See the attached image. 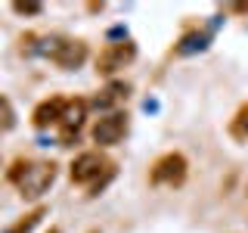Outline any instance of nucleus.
<instances>
[{"instance_id": "obj_1", "label": "nucleus", "mask_w": 248, "mask_h": 233, "mask_svg": "<svg viewBox=\"0 0 248 233\" xmlns=\"http://www.w3.org/2000/svg\"><path fill=\"white\" fill-rule=\"evenodd\" d=\"M10 181L19 186L25 199H37L56 181V165L53 162H16L10 171Z\"/></svg>"}, {"instance_id": "obj_2", "label": "nucleus", "mask_w": 248, "mask_h": 233, "mask_svg": "<svg viewBox=\"0 0 248 233\" xmlns=\"http://www.w3.org/2000/svg\"><path fill=\"white\" fill-rule=\"evenodd\" d=\"M112 171H115V165L106 159L103 152H81V155L72 162L68 174H72L75 183L90 186V193H99V190L106 186V181L112 177Z\"/></svg>"}, {"instance_id": "obj_3", "label": "nucleus", "mask_w": 248, "mask_h": 233, "mask_svg": "<svg viewBox=\"0 0 248 233\" xmlns=\"http://www.w3.org/2000/svg\"><path fill=\"white\" fill-rule=\"evenodd\" d=\"M41 53L62 68H78L87 59V44L72 41V37H46V47H41Z\"/></svg>"}, {"instance_id": "obj_4", "label": "nucleus", "mask_w": 248, "mask_h": 233, "mask_svg": "<svg viewBox=\"0 0 248 233\" xmlns=\"http://www.w3.org/2000/svg\"><path fill=\"white\" fill-rule=\"evenodd\" d=\"M186 168L189 165H186V159L180 152H168V155H161V159L152 165L149 181L155 186H180L186 181Z\"/></svg>"}, {"instance_id": "obj_5", "label": "nucleus", "mask_w": 248, "mask_h": 233, "mask_svg": "<svg viewBox=\"0 0 248 233\" xmlns=\"http://www.w3.org/2000/svg\"><path fill=\"white\" fill-rule=\"evenodd\" d=\"M134 56H137V47L130 41L108 44L106 50L96 56V72L99 75H112V72H118V68H124L127 62H134Z\"/></svg>"}, {"instance_id": "obj_6", "label": "nucleus", "mask_w": 248, "mask_h": 233, "mask_svg": "<svg viewBox=\"0 0 248 233\" xmlns=\"http://www.w3.org/2000/svg\"><path fill=\"white\" fill-rule=\"evenodd\" d=\"M127 134V112H108L93 124V140L99 146H115Z\"/></svg>"}, {"instance_id": "obj_7", "label": "nucleus", "mask_w": 248, "mask_h": 233, "mask_svg": "<svg viewBox=\"0 0 248 233\" xmlns=\"http://www.w3.org/2000/svg\"><path fill=\"white\" fill-rule=\"evenodd\" d=\"M84 118H87V103H84V100H68L65 112H62V118H59V137H62L65 146L81 134Z\"/></svg>"}, {"instance_id": "obj_8", "label": "nucleus", "mask_w": 248, "mask_h": 233, "mask_svg": "<svg viewBox=\"0 0 248 233\" xmlns=\"http://www.w3.org/2000/svg\"><path fill=\"white\" fill-rule=\"evenodd\" d=\"M65 103H68V100H62V97H50V100H44V103L34 109V115H31L34 128H50V124H59L62 112H65Z\"/></svg>"}, {"instance_id": "obj_9", "label": "nucleus", "mask_w": 248, "mask_h": 233, "mask_svg": "<svg viewBox=\"0 0 248 233\" xmlns=\"http://www.w3.org/2000/svg\"><path fill=\"white\" fill-rule=\"evenodd\" d=\"M127 100V84L124 81H112L106 90H99L96 93V100H93V106L96 109H108V106H118Z\"/></svg>"}, {"instance_id": "obj_10", "label": "nucleus", "mask_w": 248, "mask_h": 233, "mask_svg": "<svg viewBox=\"0 0 248 233\" xmlns=\"http://www.w3.org/2000/svg\"><path fill=\"white\" fill-rule=\"evenodd\" d=\"M230 137L232 140H248V103L236 109V115L230 118Z\"/></svg>"}, {"instance_id": "obj_11", "label": "nucleus", "mask_w": 248, "mask_h": 233, "mask_svg": "<svg viewBox=\"0 0 248 233\" xmlns=\"http://www.w3.org/2000/svg\"><path fill=\"white\" fill-rule=\"evenodd\" d=\"M44 215H46V208H44V205H41V208H34V212H28V215H25V217H22V221H19V224H16V227H13L10 233H28V230H31V227H34V224H37V221H41V217H44Z\"/></svg>"}, {"instance_id": "obj_12", "label": "nucleus", "mask_w": 248, "mask_h": 233, "mask_svg": "<svg viewBox=\"0 0 248 233\" xmlns=\"http://www.w3.org/2000/svg\"><path fill=\"white\" fill-rule=\"evenodd\" d=\"M13 109H10V103L6 100H0V128H13Z\"/></svg>"}, {"instance_id": "obj_13", "label": "nucleus", "mask_w": 248, "mask_h": 233, "mask_svg": "<svg viewBox=\"0 0 248 233\" xmlns=\"http://www.w3.org/2000/svg\"><path fill=\"white\" fill-rule=\"evenodd\" d=\"M13 10H16V13H28V16H34V13H41V3H13Z\"/></svg>"}, {"instance_id": "obj_14", "label": "nucleus", "mask_w": 248, "mask_h": 233, "mask_svg": "<svg viewBox=\"0 0 248 233\" xmlns=\"http://www.w3.org/2000/svg\"><path fill=\"white\" fill-rule=\"evenodd\" d=\"M50 233H59V230H50Z\"/></svg>"}]
</instances>
